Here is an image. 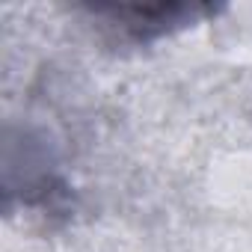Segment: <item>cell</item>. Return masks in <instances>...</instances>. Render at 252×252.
<instances>
[{"instance_id": "cell-1", "label": "cell", "mask_w": 252, "mask_h": 252, "mask_svg": "<svg viewBox=\"0 0 252 252\" xmlns=\"http://www.w3.org/2000/svg\"><path fill=\"white\" fill-rule=\"evenodd\" d=\"M92 9L98 15H110L113 21H119L134 39H155L175 27L193 24L202 15H211V9L199 3H110Z\"/></svg>"}]
</instances>
